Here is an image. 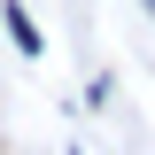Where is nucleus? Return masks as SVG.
<instances>
[{"label":"nucleus","mask_w":155,"mask_h":155,"mask_svg":"<svg viewBox=\"0 0 155 155\" xmlns=\"http://www.w3.org/2000/svg\"><path fill=\"white\" fill-rule=\"evenodd\" d=\"M8 31H16L23 54H39V31H31V16H23V8H8Z\"/></svg>","instance_id":"obj_1"},{"label":"nucleus","mask_w":155,"mask_h":155,"mask_svg":"<svg viewBox=\"0 0 155 155\" xmlns=\"http://www.w3.org/2000/svg\"><path fill=\"white\" fill-rule=\"evenodd\" d=\"M147 16H155V0H147Z\"/></svg>","instance_id":"obj_2"}]
</instances>
